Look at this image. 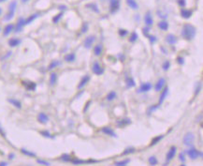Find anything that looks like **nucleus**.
I'll return each instance as SVG.
<instances>
[{
    "instance_id": "nucleus-1",
    "label": "nucleus",
    "mask_w": 203,
    "mask_h": 166,
    "mask_svg": "<svg viewBox=\"0 0 203 166\" xmlns=\"http://www.w3.org/2000/svg\"><path fill=\"white\" fill-rule=\"evenodd\" d=\"M197 34V29L190 24H185L182 29V36L186 41H192Z\"/></svg>"
},
{
    "instance_id": "nucleus-2",
    "label": "nucleus",
    "mask_w": 203,
    "mask_h": 166,
    "mask_svg": "<svg viewBox=\"0 0 203 166\" xmlns=\"http://www.w3.org/2000/svg\"><path fill=\"white\" fill-rule=\"evenodd\" d=\"M16 7H17V2L16 1H12L10 6H9V11L5 16V21H11L13 17H14V13L16 11Z\"/></svg>"
},
{
    "instance_id": "nucleus-3",
    "label": "nucleus",
    "mask_w": 203,
    "mask_h": 166,
    "mask_svg": "<svg viewBox=\"0 0 203 166\" xmlns=\"http://www.w3.org/2000/svg\"><path fill=\"white\" fill-rule=\"evenodd\" d=\"M184 144L187 146H190L194 144L195 141V136L192 132H187V133L184 136Z\"/></svg>"
},
{
    "instance_id": "nucleus-4",
    "label": "nucleus",
    "mask_w": 203,
    "mask_h": 166,
    "mask_svg": "<svg viewBox=\"0 0 203 166\" xmlns=\"http://www.w3.org/2000/svg\"><path fill=\"white\" fill-rule=\"evenodd\" d=\"M120 8V0H110V12L115 13Z\"/></svg>"
},
{
    "instance_id": "nucleus-5",
    "label": "nucleus",
    "mask_w": 203,
    "mask_h": 166,
    "mask_svg": "<svg viewBox=\"0 0 203 166\" xmlns=\"http://www.w3.org/2000/svg\"><path fill=\"white\" fill-rule=\"evenodd\" d=\"M187 154L188 156L192 159H196L199 157H202V153L200 151H198L197 149L194 148V147H191L187 150Z\"/></svg>"
},
{
    "instance_id": "nucleus-6",
    "label": "nucleus",
    "mask_w": 203,
    "mask_h": 166,
    "mask_svg": "<svg viewBox=\"0 0 203 166\" xmlns=\"http://www.w3.org/2000/svg\"><path fill=\"white\" fill-rule=\"evenodd\" d=\"M71 163H73L74 165H81V164H88V163H96L98 162L95 159H87V160H82V159H71L70 160Z\"/></svg>"
},
{
    "instance_id": "nucleus-7",
    "label": "nucleus",
    "mask_w": 203,
    "mask_h": 166,
    "mask_svg": "<svg viewBox=\"0 0 203 166\" xmlns=\"http://www.w3.org/2000/svg\"><path fill=\"white\" fill-rule=\"evenodd\" d=\"M92 71H93V72H94L95 74H96V75H101V74L104 73V69L101 67L100 64H99L98 62H95V63H94L93 67H92Z\"/></svg>"
},
{
    "instance_id": "nucleus-8",
    "label": "nucleus",
    "mask_w": 203,
    "mask_h": 166,
    "mask_svg": "<svg viewBox=\"0 0 203 166\" xmlns=\"http://www.w3.org/2000/svg\"><path fill=\"white\" fill-rule=\"evenodd\" d=\"M22 84L28 91H35L37 88V84L32 82V81H23Z\"/></svg>"
},
{
    "instance_id": "nucleus-9",
    "label": "nucleus",
    "mask_w": 203,
    "mask_h": 166,
    "mask_svg": "<svg viewBox=\"0 0 203 166\" xmlns=\"http://www.w3.org/2000/svg\"><path fill=\"white\" fill-rule=\"evenodd\" d=\"M176 152H177V147L174 146H172L170 148V150H168V152L167 153V158H166V159H167V162L171 161V160L175 157Z\"/></svg>"
},
{
    "instance_id": "nucleus-10",
    "label": "nucleus",
    "mask_w": 203,
    "mask_h": 166,
    "mask_svg": "<svg viewBox=\"0 0 203 166\" xmlns=\"http://www.w3.org/2000/svg\"><path fill=\"white\" fill-rule=\"evenodd\" d=\"M101 131L103 132L104 134H107L109 136H112V137H117L116 133L114 132V130L111 128V127H103L101 129Z\"/></svg>"
},
{
    "instance_id": "nucleus-11",
    "label": "nucleus",
    "mask_w": 203,
    "mask_h": 166,
    "mask_svg": "<svg viewBox=\"0 0 203 166\" xmlns=\"http://www.w3.org/2000/svg\"><path fill=\"white\" fill-rule=\"evenodd\" d=\"M153 87V85L151 83H144L141 85V87L138 90V93H143V92H148L151 90Z\"/></svg>"
},
{
    "instance_id": "nucleus-12",
    "label": "nucleus",
    "mask_w": 203,
    "mask_h": 166,
    "mask_svg": "<svg viewBox=\"0 0 203 166\" xmlns=\"http://www.w3.org/2000/svg\"><path fill=\"white\" fill-rule=\"evenodd\" d=\"M95 40V36H88V37L85 39V41H84V44H83L84 47H85L86 49H90V48L92 47V45H93Z\"/></svg>"
},
{
    "instance_id": "nucleus-13",
    "label": "nucleus",
    "mask_w": 203,
    "mask_h": 166,
    "mask_svg": "<svg viewBox=\"0 0 203 166\" xmlns=\"http://www.w3.org/2000/svg\"><path fill=\"white\" fill-rule=\"evenodd\" d=\"M116 123H117V126L119 128H123V127H125L127 125H130L131 124V120H130V118L125 117V118H122V119L117 120Z\"/></svg>"
},
{
    "instance_id": "nucleus-14",
    "label": "nucleus",
    "mask_w": 203,
    "mask_h": 166,
    "mask_svg": "<svg viewBox=\"0 0 203 166\" xmlns=\"http://www.w3.org/2000/svg\"><path fill=\"white\" fill-rule=\"evenodd\" d=\"M167 94H168V87L167 86V87H165V88L162 90V92H161V95H160V98H159V102H158V104H159V105H161V104L164 103V101L166 99V98L167 97Z\"/></svg>"
},
{
    "instance_id": "nucleus-15",
    "label": "nucleus",
    "mask_w": 203,
    "mask_h": 166,
    "mask_svg": "<svg viewBox=\"0 0 203 166\" xmlns=\"http://www.w3.org/2000/svg\"><path fill=\"white\" fill-rule=\"evenodd\" d=\"M25 25V20L23 19V18H20L19 19V21H18V23H17V24H16V27H15V32L16 33H19V32H21L22 30H23V27Z\"/></svg>"
},
{
    "instance_id": "nucleus-16",
    "label": "nucleus",
    "mask_w": 203,
    "mask_h": 166,
    "mask_svg": "<svg viewBox=\"0 0 203 166\" xmlns=\"http://www.w3.org/2000/svg\"><path fill=\"white\" fill-rule=\"evenodd\" d=\"M38 121L41 124H46L49 121V116L45 113H40L38 116Z\"/></svg>"
},
{
    "instance_id": "nucleus-17",
    "label": "nucleus",
    "mask_w": 203,
    "mask_h": 166,
    "mask_svg": "<svg viewBox=\"0 0 203 166\" xmlns=\"http://www.w3.org/2000/svg\"><path fill=\"white\" fill-rule=\"evenodd\" d=\"M166 41L168 44L171 45H174L176 42H177V38L173 35V34H168L167 37H166Z\"/></svg>"
},
{
    "instance_id": "nucleus-18",
    "label": "nucleus",
    "mask_w": 203,
    "mask_h": 166,
    "mask_svg": "<svg viewBox=\"0 0 203 166\" xmlns=\"http://www.w3.org/2000/svg\"><path fill=\"white\" fill-rule=\"evenodd\" d=\"M144 22H145V24H146L148 26H150V25H152V24H154V19H153L152 14H151L150 11H148V12L145 14V16H144Z\"/></svg>"
},
{
    "instance_id": "nucleus-19",
    "label": "nucleus",
    "mask_w": 203,
    "mask_h": 166,
    "mask_svg": "<svg viewBox=\"0 0 203 166\" xmlns=\"http://www.w3.org/2000/svg\"><path fill=\"white\" fill-rule=\"evenodd\" d=\"M165 84H166V80H165L164 78H160V79L157 81V83H156V85H155V86H154L155 91H160V90H162V88L164 87Z\"/></svg>"
},
{
    "instance_id": "nucleus-20",
    "label": "nucleus",
    "mask_w": 203,
    "mask_h": 166,
    "mask_svg": "<svg viewBox=\"0 0 203 166\" xmlns=\"http://www.w3.org/2000/svg\"><path fill=\"white\" fill-rule=\"evenodd\" d=\"M90 81V76L89 75H85V76H83L82 77V79L81 80V82H80V84H79V85H78V89H82L88 82Z\"/></svg>"
},
{
    "instance_id": "nucleus-21",
    "label": "nucleus",
    "mask_w": 203,
    "mask_h": 166,
    "mask_svg": "<svg viewBox=\"0 0 203 166\" xmlns=\"http://www.w3.org/2000/svg\"><path fill=\"white\" fill-rule=\"evenodd\" d=\"M13 29H14V25H13V24H10L6 25L5 28H4V30H3V35H4V36H8V35H10L11 33L13 31Z\"/></svg>"
},
{
    "instance_id": "nucleus-22",
    "label": "nucleus",
    "mask_w": 203,
    "mask_h": 166,
    "mask_svg": "<svg viewBox=\"0 0 203 166\" xmlns=\"http://www.w3.org/2000/svg\"><path fill=\"white\" fill-rule=\"evenodd\" d=\"M64 59H65V61H66V62H74L75 61V59H76V55L74 54V53H70V54H67V55H65V57H64Z\"/></svg>"
},
{
    "instance_id": "nucleus-23",
    "label": "nucleus",
    "mask_w": 203,
    "mask_h": 166,
    "mask_svg": "<svg viewBox=\"0 0 203 166\" xmlns=\"http://www.w3.org/2000/svg\"><path fill=\"white\" fill-rule=\"evenodd\" d=\"M8 102H9L11 104H12L13 106H15L16 108H18V109H21V108H22V103H21V102L18 101V99H15V98H9Z\"/></svg>"
},
{
    "instance_id": "nucleus-24",
    "label": "nucleus",
    "mask_w": 203,
    "mask_h": 166,
    "mask_svg": "<svg viewBox=\"0 0 203 166\" xmlns=\"http://www.w3.org/2000/svg\"><path fill=\"white\" fill-rule=\"evenodd\" d=\"M181 16L184 19H189L192 16V11H190V10H182Z\"/></svg>"
},
{
    "instance_id": "nucleus-25",
    "label": "nucleus",
    "mask_w": 203,
    "mask_h": 166,
    "mask_svg": "<svg viewBox=\"0 0 203 166\" xmlns=\"http://www.w3.org/2000/svg\"><path fill=\"white\" fill-rule=\"evenodd\" d=\"M126 3L133 10H138L139 9V5L136 2V0H126Z\"/></svg>"
},
{
    "instance_id": "nucleus-26",
    "label": "nucleus",
    "mask_w": 203,
    "mask_h": 166,
    "mask_svg": "<svg viewBox=\"0 0 203 166\" xmlns=\"http://www.w3.org/2000/svg\"><path fill=\"white\" fill-rule=\"evenodd\" d=\"M20 43H21V40L16 39V38H12V39H11V40L9 41V45H10L11 47H16V46H18Z\"/></svg>"
},
{
    "instance_id": "nucleus-27",
    "label": "nucleus",
    "mask_w": 203,
    "mask_h": 166,
    "mask_svg": "<svg viewBox=\"0 0 203 166\" xmlns=\"http://www.w3.org/2000/svg\"><path fill=\"white\" fill-rule=\"evenodd\" d=\"M39 16H40L39 13H35V14H32L31 16H29L27 19H25V25H26V24H29L32 23L33 21H35Z\"/></svg>"
},
{
    "instance_id": "nucleus-28",
    "label": "nucleus",
    "mask_w": 203,
    "mask_h": 166,
    "mask_svg": "<svg viewBox=\"0 0 203 166\" xmlns=\"http://www.w3.org/2000/svg\"><path fill=\"white\" fill-rule=\"evenodd\" d=\"M94 54H95L96 56H99L101 54H102V45H101V44L95 45V48H94Z\"/></svg>"
},
{
    "instance_id": "nucleus-29",
    "label": "nucleus",
    "mask_w": 203,
    "mask_h": 166,
    "mask_svg": "<svg viewBox=\"0 0 203 166\" xmlns=\"http://www.w3.org/2000/svg\"><path fill=\"white\" fill-rule=\"evenodd\" d=\"M164 138V135H158V136H155L154 138H153L151 144H150V146H155L156 144H158L162 139Z\"/></svg>"
},
{
    "instance_id": "nucleus-30",
    "label": "nucleus",
    "mask_w": 203,
    "mask_h": 166,
    "mask_svg": "<svg viewBox=\"0 0 203 166\" xmlns=\"http://www.w3.org/2000/svg\"><path fill=\"white\" fill-rule=\"evenodd\" d=\"M125 84H126V86L127 87H134L136 85V83H135L134 79L133 78H130V77H126L125 79Z\"/></svg>"
},
{
    "instance_id": "nucleus-31",
    "label": "nucleus",
    "mask_w": 203,
    "mask_h": 166,
    "mask_svg": "<svg viewBox=\"0 0 203 166\" xmlns=\"http://www.w3.org/2000/svg\"><path fill=\"white\" fill-rule=\"evenodd\" d=\"M158 27L160 28V29H162V30H167V28H168V23L167 22V21H161V22H159L158 23Z\"/></svg>"
},
{
    "instance_id": "nucleus-32",
    "label": "nucleus",
    "mask_w": 203,
    "mask_h": 166,
    "mask_svg": "<svg viewBox=\"0 0 203 166\" xmlns=\"http://www.w3.org/2000/svg\"><path fill=\"white\" fill-rule=\"evenodd\" d=\"M59 65H60V61H58V60H53V61H52L51 64L49 65V67H48V71H52L53 69L58 67Z\"/></svg>"
},
{
    "instance_id": "nucleus-33",
    "label": "nucleus",
    "mask_w": 203,
    "mask_h": 166,
    "mask_svg": "<svg viewBox=\"0 0 203 166\" xmlns=\"http://www.w3.org/2000/svg\"><path fill=\"white\" fill-rule=\"evenodd\" d=\"M56 81H57V74L55 72H52L50 75V84L52 85H55Z\"/></svg>"
},
{
    "instance_id": "nucleus-34",
    "label": "nucleus",
    "mask_w": 203,
    "mask_h": 166,
    "mask_svg": "<svg viewBox=\"0 0 203 166\" xmlns=\"http://www.w3.org/2000/svg\"><path fill=\"white\" fill-rule=\"evenodd\" d=\"M21 152H22L23 155L28 156V157H36V154H35V153L31 152V151H29V150H27V149H25V148H22V149H21Z\"/></svg>"
},
{
    "instance_id": "nucleus-35",
    "label": "nucleus",
    "mask_w": 203,
    "mask_h": 166,
    "mask_svg": "<svg viewBox=\"0 0 203 166\" xmlns=\"http://www.w3.org/2000/svg\"><path fill=\"white\" fill-rule=\"evenodd\" d=\"M116 97H117L116 92L111 91V92L107 95V99H108V101H110V102H112V101H113L114 98H116Z\"/></svg>"
},
{
    "instance_id": "nucleus-36",
    "label": "nucleus",
    "mask_w": 203,
    "mask_h": 166,
    "mask_svg": "<svg viewBox=\"0 0 203 166\" xmlns=\"http://www.w3.org/2000/svg\"><path fill=\"white\" fill-rule=\"evenodd\" d=\"M71 159H72V157L70 155H69V154H63L61 156V159L63 161H65V162H70Z\"/></svg>"
},
{
    "instance_id": "nucleus-37",
    "label": "nucleus",
    "mask_w": 203,
    "mask_h": 166,
    "mask_svg": "<svg viewBox=\"0 0 203 166\" xmlns=\"http://www.w3.org/2000/svg\"><path fill=\"white\" fill-rule=\"evenodd\" d=\"M135 152V148L134 147H127V148H125V150H124V152L122 153V155L123 156H126V155H129V154H132V153H134Z\"/></svg>"
},
{
    "instance_id": "nucleus-38",
    "label": "nucleus",
    "mask_w": 203,
    "mask_h": 166,
    "mask_svg": "<svg viewBox=\"0 0 203 166\" xmlns=\"http://www.w3.org/2000/svg\"><path fill=\"white\" fill-rule=\"evenodd\" d=\"M200 90H201V82H197V84H196V88H195V94H194V98H196L197 95H198V93L200 92Z\"/></svg>"
},
{
    "instance_id": "nucleus-39",
    "label": "nucleus",
    "mask_w": 203,
    "mask_h": 166,
    "mask_svg": "<svg viewBox=\"0 0 203 166\" xmlns=\"http://www.w3.org/2000/svg\"><path fill=\"white\" fill-rule=\"evenodd\" d=\"M148 161H149V164H150V165H153V166L156 165L157 162H158V160H157V159H156L155 156H151V157L149 158V159H148Z\"/></svg>"
},
{
    "instance_id": "nucleus-40",
    "label": "nucleus",
    "mask_w": 203,
    "mask_h": 166,
    "mask_svg": "<svg viewBox=\"0 0 203 166\" xmlns=\"http://www.w3.org/2000/svg\"><path fill=\"white\" fill-rule=\"evenodd\" d=\"M130 162V159H124V160H121V161H115V165L117 166H125L127 165V163Z\"/></svg>"
},
{
    "instance_id": "nucleus-41",
    "label": "nucleus",
    "mask_w": 203,
    "mask_h": 166,
    "mask_svg": "<svg viewBox=\"0 0 203 166\" xmlns=\"http://www.w3.org/2000/svg\"><path fill=\"white\" fill-rule=\"evenodd\" d=\"M138 37H139V36H138L137 33H136V32H133L132 34L130 35L129 42H136V41L138 40Z\"/></svg>"
},
{
    "instance_id": "nucleus-42",
    "label": "nucleus",
    "mask_w": 203,
    "mask_h": 166,
    "mask_svg": "<svg viewBox=\"0 0 203 166\" xmlns=\"http://www.w3.org/2000/svg\"><path fill=\"white\" fill-rule=\"evenodd\" d=\"M86 7L89 8V9H91V10H93L95 12H99V10H98L97 6H96L95 4H92V3H91V4H87Z\"/></svg>"
},
{
    "instance_id": "nucleus-43",
    "label": "nucleus",
    "mask_w": 203,
    "mask_h": 166,
    "mask_svg": "<svg viewBox=\"0 0 203 166\" xmlns=\"http://www.w3.org/2000/svg\"><path fill=\"white\" fill-rule=\"evenodd\" d=\"M159 107H160V105H159L158 103H157L156 105H153V106H151V107L148 109V111H147V114H148V116H150V115H151V114H152V113H153L154 110H156V109H157V108H159Z\"/></svg>"
},
{
    "instance_id": "nucleus-44",
    "label": "nucleus",
    "mask_w": 203,
    "mask_h": 166,
    "mask_svg": "<svg viewBox=\"0 0 203 166\" xmlns=\"http://www.w3.org/2000/svg\"><path fill=\"white\" fill-rule=\"evenodd\" d=\"M63 14H64V12H60V13H58L56 16H54V17L53 18V23H55V24H56V23H58V22L60 21V19L63 17Z\"/></svg>"
},
{
    "instance_id": "nucleus-45",
    "label": "nucleus",
    "mask_w": 203,
    "mask_h": 166,
    "mask_svg": "<svg viewBox=\"0 0 203 166\" xmlns=\"http://www.w3.org/2000/svg\"><path fill=\"white\" fill-rule=\"evenodd\" d=\"M170 67H171V62L170 61H165L164 63H163V65H162V69L164 70V71H167L168 69H170Z\"/></svg>"
},
{
    "instance_id": "nucleus-46",
    "label": "nucleus",
    "mask_w": 203,
    "mask_h": 166,
    "mask_svg": "<svg viewBox=\"0 0 203 166\" xmlns=\"http://www.w3.org/2000/svg\"><path fill=\"white\" fill-rule=\"evenodd\" d=\"M40 134L44 137H47V138H53V135L50 133V131H48V130H41Z\"/></svg>"
},
{
    "instance_id": "nucleus-47",
    "label": "nucleus",
    "mask_w": 203,
    "mask_h": 166,
    "mask_svg": "<svg viewBox=\"0 0 203 166\" xmlns=\"http://www.w3.org/2000/svg\"><path fill=\"white\" fill-rule=\"evenodd\" d=\"M118 34L120 35V37H125L127 34H128V31L125 30V29H119L118 30Z\"/></svg>"
},
{
    "instance_id": "nucleus-48",
    "label": "nucleus",
    "mask_w": 203,
    "mask_h": 166,
    "mask_svg": "<svg viewBox=\"0 0 203 166\" xmlns=\"http://www.w3.org/2000/svg\"><path fill=\"white\" fill-rule=\"evenodd\" d=\"M37 162L40 163V164H41V165H46V166L51 165L50 162H48V161H46V160H43V159H37Z\"/></svg>"
},
{
    "instance_id": "nucleus-49",
    "label": "nucleus",
    "mask_w": 203,
    "mask_h": 166,
    "mask_svg": "<svg viewBox=\"0 0 203 166\" xmlns=\"http://www.w3.org/2000/svg\"><path fill=\"white\" fill-rule=\"evenodd\" d=\"M148 39L150 40V42L153 44V43H154L156 41H157V39H156V37L155 36H152V35H149L148 36Z\"/></svg>"
},
{
    "instance_id": "nucleus-50",
    "label": "nucleus",
    "mask_w": 203,
    "mask_h": 166,
    "mask_svg": "<svg viewBox=\"0 0 203 166\" xmlns=\"http://www.w3.org/2000/svg\"><path fill=\"white\" fill-rule=\"evenodd\" d=\"M149 31H150V28H149V27H144V28L142 29V32H143L144 36L147 37V38H148V36H149Z\"/></svg>"
},
{
    "instance_id": "nucleus-51",
    "label": "nucleus",
    "mask_w": 203,
    "mask_h": 166,
    "mask_svg": "<svg viewBox=\"0 0 203 166\" xmlns=\"http://www.w3.org/2000/svg\"><path fill=\"white\" fill-rule=\"evenodd\" d=\"M177 62H178L179 65H184V57L178 56V57H177Z\"/></svg>"
},
{
    "instance_id": "nucleus-52",
    "label": "nucleus",
    "mask_w": 203,
    "mask_h": 166,
    "mask_svg": "<svg viewBox=\"0 0 203 166\" xmlns=\"http://www.w3.org/2000/svg\"><path fill=\"white\" fill-rule=\"evenodd\" d=\"M179 159H180V160H181V161L184 162V161H185V157H184V153H180V155H179Z\"/></svg>"
},
{
    "instance_id": "nucleus-53",
    "label": "nucleus",
    "mask_w": 203,
    "mask_h": 166,
    "mask_svg": "<svg viewBox=\"0 0 203 166\" xmlns=\"http://www.w3.org/2000/svg\"><path fill=\"white\" fill-rule=\"evenodd\" d=\"M178 4L180 7H184L185 6V0H178Z\"/></svg>"
},
{
    "instance_id": "nucleus-54",
    "label": "nucleus",
    "mask_w": 203,
    "mask_h": 166,
    "mask_svg": "<svg viewBox=\"0 0 203 166\" xmlns=\"http://www.w3.org/2000/svg\"><path fill=\"white\" fill-rule=\"evenodd\" d=\"M87 29H88V24H83V27H82V33H85V32L87 31Z\"/></svg>"
},
{
    "instance_id": "nucleus-55",
    "label": "nucleus",
    "mask_w": 203,
    "mask_h": 166,
    "mask_svg": "<svg viewBox=\"0 0 203 166\" xmlns=\"http://www.w3.org/2000/svg\"><path fill=\"white\" fill-rule=\"evenodd\" d=\"M8 165V162L6 161H0V166H7Z\"/></svg>"
},
{
    "instance_id": "nucleus-56",
    "label": "nucleus",
    "mask_w": 203,
    "mask_h": 166,
    "mask_svg": "<svg viewBox=\"0 0 203 166\" xmlns=\"http://www.w3.org/2000/svg\"><path fill=\"white\" fill-rule=\"evenodd\" d=\"M90 103H91V101H89V102L87 103V105H86V108H84V110H83L84 112H86V111H87V109H88V107L90 106Z\"/></svg>"
},
{
    "instance_id": "nucleus-57",
    "label": "nucleus",
    "mask_w": 203,
    "mask_h": 166,
    "mask_svg": "<svg viewBox=\"0 0 203 166\" xmlns=\"http://www.w3.org/2000/svg\"><path fill=\"white\" fill-rule=\"evenodd\" d=\"M9 158H10V159H12L14 158V154H12V153L10 154V155H9Z\"/></svg>"
},
{
    "instance_id": "nucleus-58",
    "label": "nucleus",
    "mask_w": 203,
    "mask_h": 166,
    "mask_svg": "<svg viewBox=\"0 0 203 166\" xmlns=\"http://www.w3.org/2000/svg\"><path fill=\"white\" fill-rule=\"evenodd\" d=\"M21 1H22L23 3H27V2L29 1V0H21Z\"/></svg>"
},
{
    "instance_id": "nucleus-59",
    "label": "nucleus",
    "mask_w": 203,
    "mask_h": 166,
    "mask_svg": "<svg viewBox=\"0 0 203 166\" xmlns=\"http://www.w3.org/2000/svg\"><path fill=\"white\" fill-rule=\"evenodd\" d=\"M1 13H2V10H1V8H0V15H1Z\"/></svg>"
},
{
    "instance_id": "nucleus-60",
    "label": "nucleus",
    "mask_w": 203,
    "mask_h": 166,
    "mask_svg": "<svg viewBox=\"0 0 203 166\" xmlns=\"http://www.w3.org/2000/svg\"><path fill=\"white\" fill-rule=\"evenodd\" d=\"M4 1H6V0H0V2H4Z\"/></svg>"
}]
</instances>
